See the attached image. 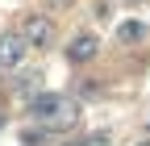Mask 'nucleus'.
Returning <instances> with one entry per match:
<instances>
[{
    "mask_svg": "<svg viewBox=\"0 0 150 146\" xmlns=\"http://www.w3.org/2000/svg\"><path fill=\"white\" fill-rule=\"evenodd\" d=\"M25 38L21 33H4V38H0V67L4 71H13V67H21V59H25Z\"/></svg>",
    "mask_w": 150,
    "mask_h": 146,
    "instance_id": "obj_3",
    "label": "nucleus"
},
{
    "mask_svg": "<svg viewBox=\"0 0 150 146\" xmlns=\"http://www.w3.org/2000/svg\"><path fill=\"white\" fill-rule=\"evenodd\" d=\"M92 54H96V38H92V33H75L71 46H67V59L71 63H88Z\"/></svg>",
    "mask_w": 150,
    "mask_h": 146,
    "instance_id": "obj_4",
    "label": "nucleus"
},
{
    "mask_svg": "<svg viewBox=\"0 0 150 146\" xmlns=\"http://www.w3.org/2000/svg\"><path fill=\"white\" fill-rule=\"evenodd\" d=\"M17 33L25 38V46H29V50H46V46H54V21H50L46 13H33V17H25Z\"/></svg>",
    "mask_w": 150,
    "mask_h": 146,
    "instance_id": "obj_2",
    "label": "nucleus"
},
{
    "mask_svg": "<svg viewBox=\"0 0 150 146\" xmlns=\"http://www.w3.org/2000/svg\"><path fill=\"white\" fill-rule=\"evenodd\" d=\"M142 33H146V29H142L138 21H125V25L117 29V38H121V42H138V38H142Z\"/></svg>",
    "mask_w": 150,
    "mask_h": 146,
    "instance_id": "obj_5",
    "label": "nucleus"
},
{
    "mask_svg": "<svg viewBox=\"0 0 150 146\" xmlns=\"http://www.w3.org/2000/svg\"><path fill=\"white\" fill-rule=\"evenodd\" d=\"M29 113H33V121H42L46 130H71V125L79 121V104L59 96V92H38L29 100Z\"/></svg>",
    "mask_w": 150,
    "mask_h": 146,
    "instance_id": "obj_1",
    "label": "nucleus"
},
{
    "mask_svg": "<svg viewBox=\"0 0 150 146\" xmlns=\"http://www.w3.org/2000/svg\"><path fill=\"white\" fill-rule=\"evenodd\" d=\"M50 4H54V9H71V0H50Z\"/></svg>",
    "mask_w": 150,
    "mask_h": 146,
    "instance_id": "obj_7",
    "label": "nucleus"
},
{
    "mask_svg": "<svg viewBox=\"0 0 150 146\" xmlns=\"http://www.w3.org/2000/svg\"><path fill=\"white\" fill-rule=\"evenodd\" d=\"M33 88H38V75H33V71H29V75H21V79H17V92H33Z\"/></svg>",
    "mask_w": 150,
    "mask_h": 146,
    "instance_id": "obj_6",
    "label": "nucleus"
},
{
    "mask_svg": "<svg viewBox=\"0 0 150 146\" xmlns=\"http://www.w3.org/2000/svg\"><path fill=\"white\" fill-rule=\"evenodd\" d=\"M138 146H150V142H138Z\"/></svg>",
    "mask_w": 150,
    "mask_h": 146,
    "instance_id": "obj_8",
    "label": "nucleus"
}]
</instances>
